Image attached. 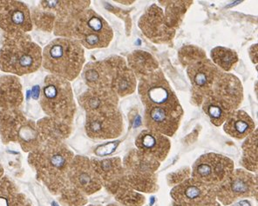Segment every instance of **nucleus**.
Wrapping results in <instances>:
<instances>
[{
    "mask_svg": "<svg viewBox=\"0 0 258 206\" xmlns=\"http://www.w3.org/2000/svg\"><path fill=\"white\" fill-rule=\"evenodd\" d=\"M74 158V153L61 142L45 141L30 154L29 162L50 190L61 193L71 184L68 171Z\"/></svg>",
    "mask_w": 258,
    "mask_h": 206,
    "instance_id": "obj_1",
    "label": "nucleus"
},
{
    "mask_svg": "<svg viewBox=\"0 0 258 206\" xmlns=\"http://www.w3.org/2000/svg\"><path fill=\"white\" fill-rule=\"evenodd\" d=\"M242 100L243 89L240 79L235 75L221 71L202 107L211 123L220 126L238 110Z\"/></svg>",
    "mask_w": 258,
    "mask_h": 206,
    "instance_id": "obj_2",
    "label": "nucleus"
},
{
    "mask_svg": "<svg viewBox=\"0 0 258 206\" xmlns=\"http://www.w3.org/2000/svg\"><path fill=\"white\" fill-rule=\"evenodd\" d=\"M84 63V49L75 39H54L45 46L42 52L43 67L51 75L69 82L80 75Z\"/></svg>",
    "mask_w": 258,
    "mask_h": 206,
    "instance_id": "obj_3",
    "label": "nucleus"
},
{
    "mask_svg": "<svg viewBox=\"0 0 258 206\" xmlns=\"http://www.w3.org/2000/svg\"><path fill=\"white\" fill-rule=\"evenodd\" d=\"M42 51L26 34L7 35L0 49V69L7 73L23 76L39 70Z\"/></svg>",
    "mask_w": 258,
    "mask_h": 206,
    "instance_id": "obj_4",
    "label": "nucleus"
},
{
    "mask_svg": "<svg viewBox=\"0 0 258 206\" xmlns=\"http://www.w3.org/2000/svg\"><path fill=\"white\" fill-rule=\"evenodd\" d=\"M40 105L49 118L72 125L76 106L70 82L48 75L45 78Z\"/></svg>",
    "mask_w": 258,
    "mask_h": 206,
    "instance_id": "obj_5",
    "label": "nucleus"
},
{
    "mask_svg": "<svg viewBox=\"0 0 258 206\" xmlns=\"http://www.w3.org/2000/svg\"><path fill=\"white\" fill-rule=\"evenodd\" d=\"M113 38V30L102 17L92 9L75 17L70 39H75L87 49L105 48Z\"/></svg>",
    "mask_w": 258,
    "mask_h": 206,
    "instance_id": "obj_6",
    "label": "nucleus"
},
{
    "mask_svg": "<svg viewBox=\"0 0 258 206\" xmlns=\"http://www.w3.org/2000/svg\"><path fill=\"white\" fill-rule=\"evenodd\" d=\"M0 134L6 144L18 142L25 152H33L41 145L37 125L19 109L0 111Z\"/></svg>",
    "mask_w": 258,
    "mask_h": 206,
    "instance_id": "obj_7",
    "label": "nucleus"
},
{
    "mask_svg": "<svg viewBox=\"0 0 258 206\" xmlns=\"http://www.w3.org/2000/svg\"><path fill=\"white\" fill-rule=\"evenodd\" d=\"M122 164L126 181L134 190L146 193L158 190L155 171L160 162L135 149L125 156Z\"/></svg>",
    "mask_w": 258,
    "mask_h": 206,
    "instance_id": "obj_8",
    "label": "nucleus"
},
{
    "mask_svg": "<svg viewBox=\"0 0 258 206\" xmlns=\"http://www.w3.org/2000/svg\"><path fill=\"white\" fill-rule=\"evenodd\" d=\"M234 171V162L230 158L216 153H207L195 162L192 178L216 189L227 180Z\"/></svg>",
    "mask_w": 258,
    "mask_h": 206,
    "instance_id": "obj_9",
    "label": "nucleus"
},
{
    "mask_svg": "<svg viewBox=\"0 0 258 206\" xmlns=\"http://www.w3.org/2000/svg\"><path fill=\"white\" fill-rule=\"evenodd\" d=\"M139 81L138 93L145 108L181 106L176 94L160 69Z\"/></svg>",
    "mask_w": 258,
    "mask_h": 206,
    "instance_id": "obj_10",
    "label": "nucleus"
},
{
    "mask_svg": "<svg viewBox=\"0 0 258 206\" xmlns=\"http://www.w3.org/2000/svg\"><path fill=\"white\" fill-rule=\"evenodd\" d=\"M216 197L223 205H229L241 197L257 196V178L243 170H235L227 180L216 189Z\"/></svg>",
    "mask_w": 258,
    "mask_h": 206,
    "instance_id": "obj_11",
    "label": "nucleus"
},
{
    "mask_svg": "<svg viewBox=\"0 0 258 206\" xmlns=\"http://www.w3.org/2000/svg\"><path fill=\"white\" fill-rule=\"evenodd\" d=\"M220 71L208 58L187 67V76L192 85L191 101L196 107H202L205 97L211 92Z\"/></svg>",
    "mask_w": 258,
    "mask_h": 206,
    "instance_id": "obj_12",
    "label": "nucleus"
},
{
    "mask_svg": "<svg viewBox=\"0 0 258 206\" xmlns=\"http://www.w3.org/2000/svg\"><path fill=\"white\" fill-rule=\"evenodd\" d=\"M85 129L91 139H111L122 134L124 122L119 110L87 113Z\"/></svg>",
    "mask_w": 258,
    "mask_h": 206,
    "instance_id": "obj_13",
    "label": "nucleus"
},
{
    "mask_svg": "<svg viewBox=\"0 0 258 206\" xmlns=\"http://www.w3.org/2000/svg\"><path fill=\"white\" fill-rule=\"evenodd\" d=\"M181 106L145 108L144 126L147 129L172 137L177 132L183 116Z\"/></svg>",
    "mask_w": 258,
    "mask_h": 206,
    "instance_id": "obj_14",
    "label": "nucleus"
},
{
    "mask_svg": "<svg viewBox=\"0 0 258 206\" xmlns=\"http://www.w3.org/2000/svg\"><path fill=\"white\" fill-rule=\"evenodd\" d=\"M0 28L7 35H21L32 29L28 7L18 1H0Z\"/></svg>",
    "mask_w": 258,
    "mask_h": 206,
    "instance_id": "obj_15",
    "label": "nucleus"
},
{
    "mask_svg": "<svg viewBox=\"0 0 258 206\" xmlns=\"http://www.w3.org/2000/svg\"><path fill=\"white\" fill-rule=\"evenodd\" d=\"M138 25L143 34L152 42L158 45H172L175 30L167 26L163 10L156 4L146 10Z\"/></svg>",
    "mask_w": 258,
    "mask_h": 206,
    "instance_id": "obj_16",
    "label": "nucleus"
},
{
    "mask_svg": "<svg viewBox=\"0 0 258 206\" xmlns=\"http://www.w3.org/2000/svg\"><path fill=\"white\" fill-rule=\"evenodd\" d=\"M174 203L183 206H204L216 200V189L207 186L192 177L172 189Z\"/></svg>",
    "mask_w": 258,
    "mask_h": 206,
    "instance_id": "obj_17",
    "label": "nucleus"
},
{
    "mask_svg": "<svg viewBox=\"0 0 258 206\" xmlns=\"http://www.w3.org/2000/svg\"><path fill=\"white\" fill-rule=\"evenodd\" d=\"M68 180L73 186L87 195L95 193L102 187V182L90 160L81 156L73 159L68 171Z\"/></svg>",
    "mask_w": 258,
    "mask_h": 206,
    "instance_id": "obj_18",
    "label": "nucleus"
},
{
    "mask_svg": "<svg viewBox=\"0 0 258 206\" xmlns=\"http://www.w3.org/2000/svg\"><path fill=\"white\" fill-rule=\"evenodd\" d=\"M79 104L87 113H104L118 110L119 97L111 89H91L79 97Z\"/></svg>",
    "mask_w": 258,
    "mask_h": 206,
    "instance_id": "obj_19",
    "label": "nucleus"
},
{
    "mask_svg": "<svg viewBox=\"0 0 258 206\" xmlns=\"http://www.w3.org/2000/svg\"><path fill=\"white\" fill-rule=\"evenodd\" d=\"M136 148L142 154L155 158L157 161H164L171 149V143L168 137L151 130H143L136 139Z\"/></svg>",
    "mask_w": 258,
    "mask_h": 206,
    "instance_id": "obj_20",
    "label": "nucleus"
},
{
    "mask_svg": "<svg viewBox=\"0 0 258 206\" xmlns=\"http://www.w3.org/2000/svg\"><path fill=\"white\" fill-rule=\"evenodd\" d=\"M113 65V81L111 89L118 97H126L134 93L137 87V78L126 61L119 56L110 57Z\"/></svg>",
    "mask_w": 258,
    "mask_h": 206,
    "instance_id": "obj_21",
    "label": "nucleus"
},
{
    "mask_svg": "<svg viewBox=\"0 0 258 206\" xmlns=\"http://www.w3.org/2000/svg\"><path fill=\"white\" fill-rule=\"evenodd\" d=\"M83 77L87 86L91 89H111L113 65L110 58L88 63L83 69Z\"/></svg>",
    "mask_w": 258,
    "mask_h": 206,
    "instance_id": "obj_22",
    "label": "nucleus"
},
{
    "mask_svg": "<svg viewBox=\"0 0 258 206\" xmlns=\"http://www.w3.org/2000/svg\"><path fill=\"white\" fill-rule=\"evenodd\" d=\"M91 163L100 177L102 185L104 184L108 191L126 178L122 162L119 158H107L103 160L93 159Z\"/></svg>",
    "mask_w": 258,
    "mask_h": 206,
    "instance_id": "obj_23",
    "label": "nucleus"
},
{
    "mask_svg": "<svg viewBox=\"0 0 258 206\" xmlns=\"http://www.w3.org/2000/svg\"><path fill=\"white\" fill-rule=\"evenodd\" d=\"M23 102L22 85L17 77L4 76L0 78V108L19 109Z\"/></svg>",
    "mask_w": 258,
    "mask_h": 206,
    "instance_id": "obj_24",
    "label": "nucleus"
},
{
    "mask_svg": "<svg viewBox=\"0 0 258 206\" xmlns=\"http://www.w3.org/2000/svg\"><path fill=\"white\" fill-rule=\"evenodd\" d=\"M223 130L234 139H243L255 132V124L248 113L237 110L224 122Z\"/></svg>",
    "mask_w": 258,
    "mask_h": 206,
    "instance_id": "obj_25",
    "label": "nucleus"
},
{
    "mask_svg": "<svg viewBox=\"0 0 258 206\" xmlns=\"http://www.w3.org/2000/svg\"><path fill=\"white\" fill-rule=\"evenodd\" d=\"M39 130L41 143L45 141L61 142L71 134V125L53 120L52 118H45L36 124Z\"/></svg>",
    "mask_w": 258,
    "mask_h": 206,
    "instance_id": "obj_26",
    "label": "nucleus"
},
{
    "mask_svg": "<svg viewBox=\"0 0 258 206\" xmlns=\"http://www.w3.org/2000/svg\"><path fill=\"white\" fill-rule=\"evenodd\" d=\"M126 64L139 80L159 69L157 60L149 52L140 50L135 51L127 56Z\"/></svg>",
    "mask_w": 258,
    "mask_h": 206,
    "instance_id": "obj_27",
    "label": "nucleus"
},
{
    "mask_svg": "<svg viewBox=\"0 0 258 206\" xmlns=\"http://www.w3.org/2000/svg\"><path fill=\"white\" fill-rule=\"evenodd\" d=\"M161 3L165 6L163 13L167 26L175 30L181 25L193 1H161Z\"/></svg>",
    "mask_w": 258,
    "mask_h": 206,
    "instance_id": "obj_28",
    "label": "nucleus"
},
{
    "mask_svg": "<svg viewBox=\"0 0 258 206\" xmlns=\"http://www.w3.org/2000/svg\"><path fill=\"white\" fill-rule=\"evenodd\" d=\"M211 58L214 65L223 72L232 71L238 63V55L234 50L217 46L211 51Z\"/></svg>",
    "mask_w": 258,
    "mask_h": 206,
    "instance_id": "obj_29",
    "label": "nucleus"
},
{
    "mask_svg": "<svg viewBox=\"0 0 258 206\" xmlns=\"http://www.w3.org/2000/svg\"><path fill=\"white\" fill-rule=\"evenodd\" d=\"M242 164L250 171H257V131L247 137L242 145Z\"/></svg>",
    "mask_w": 258,
    "mask_h": 206,
    "instance_id": "obj_30",
    "label": "nucleus"
},
{
    "mask_svg": "<svg viewBox=\"0 0 258 206\" xmlns=\"http://www.w3.org/2000/svg\"><path fill=\"white\" fill-rule=\"evenodd\" d=\"M178 58L184 67H188L189 65L207 58V55L203 49L196 45H184L178 52Z\"/></svg>",
    "mask_w": 258,
    "mask_h": 206,
    "instance_id": "obj_31",
    "label": "nucleus"
},
{
    "mask_svg": "<svg viewBox=\"0 0 258 206\" xmlns=\"http://www.w3.org/2000/svg\"><path fill=\"white\" fill-rule=\"evenodd\" d=\"M32 19L39 28L49 31V32L52 31L56 20L54 14L45 10L37 11V12L34 11Z\"/></svg>",
    "mask_w": 258,
    "mask_h": 206,
    "instance_id": "obj_32",
    "label": "nucleus"
},
{
    "mask_svg": "<svg viewBox=\"0 0 258 206\" xmlns=\"http://www.w3.org/2000/svg\"><path fill=\"white\" fill-rule=\"evenodd\" d=\"M15 195L6 179L0 182V206H11Z\"/></svg>",
    "mask_w": 258,
    "mask_h": 206,
    "instance_id": "obj_33",
    "label": "nucleus"
},
{
    "mask_svg": "<svg viewBox=\"0 0 258 206\" xmlns=\"http://www.w3.org/2000/svg\"><path fill=\"white\" fill-rule=\"evenodd\" d=\"M191 171L189 167L182 168L179 171L170 173L168 176V183L169 185H177L181 184L183 181L189 178Z\"/></svg>",
    "mask_w": 258,
    "mask_h": 206,
    "instance_id": "obj_34",
    "label": "nucleus"
},
{
    "mask_svg": "<svg viewBox=\"0 0 258 206\" xmlns=\"http://www.w3.org/2000/svg\"><path fill=\"white\" fill-rule=\"evenodd\" d=\"M119 142H111L109 144H106V145H100L98 148L95 150V154L100 157H103V156H107V155L113 153L117 146L119 145Z\"/></svg>",
    "mask_w": 258,
    "mask_h": 206,
    "instance_id": "obj_35",
    "label": "nucleus"
},
{
    "mask_svg": "<svg viewBox=\"0 0 258 206\" xmlns=\"http://www.w3.org/2000/svg\"><path fill=\"white\" fill-rule=\"evenodd\" d=\"M11 206H30V204L26 202L25 198H23L20 194H16L14 198H13Z\"/></svg>",
    "mask_w": 258,
    "mask_h": 206,
    "instance_id": "obj_36",
    "label": "nucleus"
},
{
    "mask_svg": "<svg viewBox=\"0 0 258 206\" xmlns=\"http://www.w3.org/2000/svg\"><path fill=\"white\" fill-rule=\"evenodd\" d=\"M249 57L251 58L252 62L257 64V45H252L249 49Z\"/></svg>",
    "mask_w": 258,
    "mask_h": 206,
    "instance_id": "obj_37",
    "label": "nucleus"
},
{
    "mask_svg": "<svg viewBox=\"0 0 258 206\" xmlns=\"http://www.w3.org/2000/svg\"><path fill=\"white\" fill-rule=\"evenodd\" d=\"M239 206H251L250 205V203L249 202H248L247 200H242V201H241L240 203H238Z\"/></svg>",
    "mask_w": 258,
    "mask_h": 206,
    "instance_id": "obj_38",
    "label": "nucleus"
},
{
    "mask_svg": "<svg viewBox=\"0 0 258 206\" xmlns=\"http://www.w3.org/2000/svg\"><path fill=\"white\" fill-rule=\"evenodd\" d=\"M204 206H221L220 205V203L216 201V200H215V201H212V202H210V203H207V204H205Z\"/></svg>",
    "mask_w": 258,
    "mask_h": 206,
    "instance_id": "obj_39",
    "label": "nucleus"
},
{
    "mask_svg": "<svg viewBox=\"0 0 258 206\" xmlns=\"http://www.w3.org/2000/svg\"><path fill=\"white\" fill-rule=\"evenodd\" d=\"M3 168H2V166L0 165V182H1V177H2V176H3Z\"/></svg>",
    "mask_w": 258,
    "mask_h": 206,
    "instance_id": "obj_40",
    "label": "nucleus"
},
{
    "mask_svg": "<svg viewBox=\"0 0 258 206\" xmlns=\"http://www.w3.org/2000/svg\"><path fill=\"white\" fill-rule=\"evenodd\" d=\"M52 206H58V203H56V202H52Z\"/></svg>",
    "mask_w": 258,
    "mask_h": 206,
    "instance_id": "obj_41",
    "label": "nucleus"
},
{
    "mask_svg": "<svg viewBox=\"0 0 258 206\" xmlns=\"http://www.w3.org/2000/svg\"><path fill=\"white\" fill-rule=\"evenodd\" d=\"M173 206H183V205H181V204H179V203H174V205Z\"/></svg>",
    "mask_w": 258,
    "mask_h": 206,
    "instance_id": "obj_42",
    "label": "nucleus"
},
{
    "mask_svg": "<svg viewBox=\"0 0 258 206\" xmlns=\"http://www.w3.org/2000/svg\"><path fill=\"white\" fill-rule=\"evenodd\" d=\"M107 206H119V205H115V204H109V205Z\"/></svg>",
    "mask_w": 258,
    "mask_h": 206,
    "instance_id": "obj_43",
    "label": "nucleus"
},
{
    "mask_svg": "<svg viewBox=\"0 0 258 206\" xmlns=\"http://www.w3.org/2000/svg\"><path fill=\"white\" fill-rule=\"evenodd\" d=\"M92 206H93V205H92Z\"/></svg>",
    "mask_w": 258,
    "mask_h": 206,
    "instance_id": "obj_44",
    "label": "nucleus"
}]
</instances>
